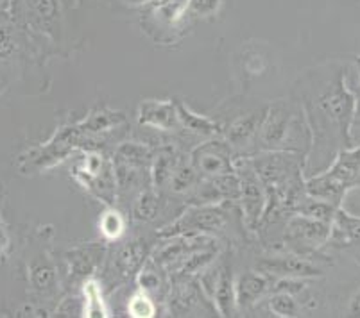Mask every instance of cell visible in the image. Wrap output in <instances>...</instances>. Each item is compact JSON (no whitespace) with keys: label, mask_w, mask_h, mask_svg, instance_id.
I'll use <instances>...</instances> for the list:
<instances>
[{"label":"cell","mask_w":360,"mask_h":318,"mask_svg":"<svg viewBox=\"0 0 360 318\" xmlns=\"http://www.w3.org/2000/svg\"><path fill=\"white\" fill-rule=\"evenodd\" d=\"M84 136L86 134L81 129L79 124L61 127V129L56 131L54 136L47 143H44L41 147H36V149L29 150V154L22 156L20 168L25 173L32 172V170L51 168L56 163L63 161L65 157L70 156L81 145Z\"/></svg>","instance_id":"6da1fadb"},{"label":"cell","mask_w":360,"mask_h":318,"mask_svg":"<svg viewBox=\"0 0 360 318\" xmlns=\"http://www.w3.org/2000/svg\"><path fill=\"white\" fill-rule=\"evenodd\" d=\"M319 107L335 124L340 140L345 142V145L352 147V124L355 120V97L346 88L342 75H339L333 81V86L328 91L321 95Z\"/></svg>","instance_id":"7a4b0ae2"},{"label":"cell","mask_w":360,"mask_h":318,"mask_svg":"<svg viewBox=\"0 0 360 318\" xmlns=\"http://www.w3.org/2000/svg\"><path fill=\"white\" fill-rule=\"evenodd\" d=\"M226 218L221 209L214 206H195L179 215L169 227L162 231L163 238H176V236H194L202 232L217 231L224 225Z\"/></svg>","instance_id":"3957f363"},{"label":"cell","mask_w":360,"mask_h":318,"mask_svg":"<svg viewBox=\"0 0 360 318\" xmlns=\"http://www.w3.org/2000/svg\"><path fill=\"white\" fill-rule=\"evenodd\" d=\"M330 232H332V224L314 220L297 213L287 222V241L300 254H312L319 251L323 245L328 244Z\"/></svg>","instance_id":"277c9868"},{"label":"cell","mask_w":360,"mask_h":318,"mask_svg":"<svg viewBox=\"0 0 360 318\" xmlns=\"http://www.w3.org/2000/svg\"><path fill=\"white\" fill-rule=\"evenodd\" d=\"M264 274L267 275H280V277H292V279H310V277H321L323 270L310 263L303 256H273L265 258L258 263Z\"/></svg>","instance_id":"5b68a950"},{"label":"cell","mask_w":360,"mask_h":318,"mask_svg":"<svg viewBox=\"0 0 360 318\" xmlns=\"http://www.w3.org/2000/svg\"><path fill=\"white\" fill-rule=\"evenodd\" d=\"M238 179H240L238 199L242 202L245 218H248L250 224H257L260 220V216L264 215V206L265 201H267L264 185H262L260 177L257 175L253 166L248 165V163L244 165V170L238 172Z\"/></svg>","instance_id":"8992f818"},{"label":"cell","mask_w":360,"mask_h":318,"mask_svg":"<svg viewBox=\"0 0 360 318\" xmlns=\"http://www.w3.org/2000/svg\"><path fill=\"white\" fill-rule=\"evenodd\" d=\"M192 165L195 166L199 173L206 175L208 179L235 172L230 152H228L224 143L219 142H208L199 145L192 152Z\"/></svg>","instance_id":"52a82bcc"},{"label":"cell","mask_w":360,"mask_h":318,"mask_svg":"<svg viewBox=\"0 0 360 318\" xmlns=\"http://www.w3.org/2000/svg\"><path fill=\"white\" fill-rule=\"evenodd\" d=\"M328 244L353 252L356 258H360V216L352 215L340 206L332 222Z\"/></svg>","instance_id":"ba28073f"},{"label":"cell","mask_w":360,"mask_h":318,"mask_svg":"<svg viewBox=\"0 0 360 318\" xmlns=\"http://www.w3.org/2000/svg\"><path fill=\"white\" fill-rule=\"evenodd\" d=\"M328 179L337 183L339 186L353 190L360 185V147H345L337 154L335 161L328 170H325Z\"/></svg>","instance_id":"9c48e42d"},{"label":"cell","mask_w":360,"mask_h":318,"mask_svg":"<svg viewBox=\"0 0 360 318\" xmlns=\"http://www.w3.org/2000/svg\"><path fill=\"white\" fill-rule=\"evenodd\" d=\"M140 126L160 131H172L179 126L176 102L172 100H143L139 106Z\"/></svg>","instance_id":"30bf717a"},{"label":"cell","mask_w":360,"mask_h":318,"mask_svg":"<svg viewBox=\"0 0 360 318\" xmlns=\"http://www.w3.org/2000/svg\"><path fill=\"white\" fill-rule=\"evenodd\" d=\"M292 129V117L283 106L271 107L269 114H265L260 126V138L265 145L280 147L289 138Z\"/></svg>","instance_id":"8fae6325"},{"label":"cell","mask_w":360,"mask_h":318,"mask_svg":"<svg viewBox=\"0 0 360 318\" xmlns=\"http://www.w3.org/2000/svg\"><path fill=\"white\" fill-rule=\"evenodd\" d=\"M269 290V279L264 272H245L235 283L237 307H251Z\"/></svg>","instance_id":"7c38bea8"},{"label":"cell","mask_w":360,"mask_h":318,"mask_svg":"<svg viewBox=\"0 0 360 318\" xmlns=\"http://www.w3.org/2000/svg\"><path fill=\"white\" fill-rule=\"evenodd\" d=\"M149 256V245L142 240L129 241L119 251L115 258V268L122 277H133L139 274Z\"/></svg>","instance_id":"4fadbf2b"},{"label":"cell","mask_w":360,"mask_h":318,"mask_svg":"<svg viewBox=\"0 0 360 318\" xmlns=\"http://www.w3.org/2000/svg\"><path fill=\"white\" fill-rule=\"evenodd\" d=\"M101 254H103V251L99 247H96V245H90V247L84 249H75V251L68 252V274H70L72 279H88L96 272Z\"/></svg>","instance_id":"5bb4252c"},{"label":"cell","mask_w":360,"mask_h":318,"mask_svg":"<svg viewBox=\"0 0 360 318\" xmlns=\"http://www.w3.org/2000/svg\"><path fill=\"white\" fill-rule=\"evenodd\" d=\"M124 122H126V114L122 111L110 110V107H97V110L90 111V114L84 118L83 122H79V126L84 131V134L90 136V134H101L115 129Z\"/></svg>","instance_id":"9a60e30c"},{"label":"cell","mask_w":360,"mask_h":318,"mask_svg":"<svg viewBox=\"0 0 360 318\" xmlns=\"http://www.w3.org/2000/svg\"><path fill=\"white\" fill-rule=\"evenodd\" d=\"M214 303L221 317H233L237 311V303H235V283L228 268H222L217 275L214 288Z\"/></svg>","instance_id":"2e32d148"},{"label":"cell","mask_w":360,"mask_h":318,"mask_svg":"<svg viewBox=\"0 0 360 318\" xmlns=\"http://www.w3.org/2000/svg\"><path fill=\"white\" fill-rule=\"evenodd\" d=\"M176 111H178V120L185 129H188L191 133L202 134V136H221L222 129L219 124H215L214 120H210L208 117H202V114L194 113L188 106H185L183 102H176Z\"/></svg>","instance_id":"e0dca14e"},{"label":"cell","mask_w":360,"mask_h":318,"mask_svg":"<svg viewBox=\"0 0 360 318\" xmlns=\"http://www.w3.org/2000/svg\"><path fill=\"white\" fill-rule=\"evenodd\" d=\"M337 206L332 204L328 201H323V199H316V197H310V195H303L300 201L296 202L294 206V211L297 215H303V216H309V218H314V220H321V222H326V224H332L333 218H335V213H337Z\"/></svg>","instance_id":"ac0fdd59"},{"label":"cell","mask_w":360,"mask_h":318,"mask_svg":"<svg viewBox=\"0 0 360 318\" xmlns=\"http://www.w3.org/2000/svg\"><path fill=\"white\" fill-rule=\"evenodd\" d=\"M262 120H264V114L260 113H250L248 117L235 120L230 126V129H228V133H226L228 142L237 147L245 145L260 131Z\"/></svg>","instance_id":"d6986e66"},{"label":"cell","mask_w":360,"mask_h":318,"mask_svg":"<svg viewBox=\"0 0 360 318\" xmlns=\"http://www.w3.org/2000/svg\"><path fill=\"white\" fill-rule=\"evenodd\" d=\"M176 165H178V157H176L172 149H163L160 150L156 156H153V161H150L153 185H155L156 188H163V186L169 185L170 175L174 172Z\"/></svg>","instance_id":"ffe728a7"},{"label":"cell","mask_w":360,"mask_h":318,"mask_svg":"<svg viewBox=\"0 0 360 318\" xmlns=\"http://www.w3.org/2000/svg\"><path fill=\"white\" fill-rule=\"evenodd\" d=\"M29 283L40 293L54 290L56 286V270L47 260H34L29 267Z\"/></svg>","instance_id":"44dd1931"},{"label":"cell","mask_w":360,"mask_h":318,"mask_svg":"<svg viewBox=\"0 0 360 318\" xmlns=\"http://www.w3.org/2000/svg\"><path fill=\"white\" fill-rule=\"evenodd\" d=\"M115 159L117 161H122L127 163V165L142 168V166L149 165V163L153 161V150L147 145H143V143L127 142L117 147Z\"/></svg>","instance_id":"7402d4cb"},{"label":"cell","mask_w":360,"mask_h":318,"mask_svg":"<svg viewBox=\"0 0 360 318\" xmlns=\"http://www.w3.org/2000/svg\"><path fill=\"white\" fill-rule=\"evenodd\" d=\"M83 317H108L103 303V291L97 281L86 279L83 288Z\"/></svg>","instance_id":"603a6c76"},{"label":"cell","mask_w":360,"mask_h":318,"mask_svg":"<svg viewBox=\"0 0 360 318\" xmlns=\"http://www.w3.org/2000/svg\"><path fill=\"white\" fill-rule=\"evenodd\" d=\"M198 173L199 172L195 170V166L192 165V161L191 163L178 161L174 172H172V175H170V181H169L170 190L176 193L191 192V190L195 186V183H198Z\"/></svg>","instance_id":"cb8c5ba5"},{"label":"cell","mask_w":360,"mask_h":318,"mask_svg":"<svg viewBox=\"0 0 360 318\" xmlns=\"http://www.w3.org/2000/svg\"><path fill=\"white\" fill-rule=\"evenodd\" d=\"M188 4L191 0H158L155 6V15L165 24L176 25L188 13Z\"/></svg>","instance_id":"d4e9b609"},{"label":"cell","mask_w":360,"mask_h":318,"mask_svg":"<svg viewBox=\"0 0 360 318\" xmlns=\"http://www.w3.org/2000/svg\"><path fill=\"white\" fill-rule=\"evenodd\" d=\"M99 229L101 234L106 238L108 241L119 240L120 236L126 231V220H124L122 213L117 211V209L110 208L101 215L99 218Z\"/></svg>","instance_id":"484cf974"},{"label":"cell","mask_w":360,"mask_h":318,"mask_svg":"<svg viewBox=\"0 0 360 318\" xmlns=\"http://www.w3.org/2000/svg\"><path fill=\"white\" fill-rule=\"evenodd\" d=\"M160 211V197L155 192H142L133 204V216L139 222H153Z\"/></svg>","instance_id":"4316f807"},{"label":"cell","mask_w":360,"mask_h":318,"mask_svg":"<svg viewBox=\"0 0 360 318\" xmlns=\"http://www.w3.org/2000/svg\"><path fill=\"white\" fill-rule=\"evenodd\" d=\"M269 310L271 313H274L276 317L281 318H292L300 317L301 310L300 304L296 303L290 293H285V291H274L269 299Z\"/></svg>","instance_id":"83f0119b"},{"label":"cell","mask_w":360,"mask_h":318,"mask_svg":"<svg viewBox=\"0 0 360 318\" xmlns=\"http://www.w3.org/2000/svg\"><path fill=\"white\" fill-rule=\"evenodd\" d=\"M27 8L31 11L32 18L40 25L52 24L58 18V2L56 0H27Z\"/></svg>","instance_id":"f1b7e54d"},{"label":"cell","mask_w":360,"mask_h":318,"mask_svg":"<svg viewBox=\"0 0 360 318\" xmlns=\"http://www.w3.org/2000/svg\"><path fill=\"white\" fill-rule=\"evenodd\" d=\"M127 313L133 318H153L156 314V304L146 291H139L127 303Z\"/></svg>","instance_id":"f546056e"},{"label":"cell","mask_w":360,"mask_h":318,"mask_svg":"<svg viewBox=\"0 0 360 318\" xmlns=\"http://www.w3.org/2000/svg\"><path fill=\"white\" fill-rule=\"evenodd\" d=\"M198 303V295L194 293L192 288H181L174 293V297L170 299V311L176 317H183V314L191 313L192 307Z\"/></svg>","instance_id":"4dcf8cb0"},{"label":"cell","mask_w":360,"mask_h":318,"mask_svg":"<svg viewBox=\"0 0 360 318\" xmlns=\"http://www.w3.org/2000/svg\"><path fill=\"white\" fill-rule=\"evenodd\" d=\"M221 6L222 0H191L188 13H192L195 16H201V18H206V16L217 15Z\"/></svg>","instance_id":"1f68e13d"},{"label":"cell","mask_w":360,"mask_h":318,"mask_svg":"<svg viewBox=\"0 0 360 318\" xmlns=\"http://www.w3.org/2000/svg\"><path fill=\"white\" fill-rule=\"evenodd\" d=\"M16 52V34L8 25H0V59H9Z\"/></svg>","instance_id":"d6a6232c"},{"label":"cell","mask_w":360,"mask_h":318,"mask_svg":"<svg viewBox=\"0 0 360 318\" xmlns=\"http://www.w3.org/2000/svg\"><path fill=\"white\" fill-rule=\"evenodd\" d=\"M136 281H139L140 290L149 293V291H156L160 288V277L155 270H149V268L142 267L136 275Z\"/></svg>","instance_id":"836d02e7"},{"label":"cell","mask_w":360,"mask_h":318,"mask_svg":"<svg viewBox=\"0 0 360 318\" xmlns=\"http://www.w3.org/2000/svg\"><path fill=\"white\" fill-rule=\"evenodd\" d=\"M305 290V283L301 279H292V277H281L276 284H274L273 291H285V293H300Z\"/></svg>","instance_id":"e575fe53"},{"label":"cell","mask_w":360,"mask_h":318,"mask_svg":"<svg viewBox=\"0 0 360 318\" xmlns=\"http://www.w3.org/2000/svg\"><path fill=\"white\" fill-rule=\"evenodd\" d=\"M60 317H83V303L79 299H67L58 307Z\"/></svg>","instance_id":"d590c367"},{"label":"cell","mask_w":360,"mask_h":318,"mask_svg":"<svg viewBox=\"0 0 360 318\" xmlns=\"http://www.w3.org/2000/svg\"><path fill=\"white\" fill-rule=\"evenodd\" d=\"M348 317L360 318V290L356 291V293L352 297V300H349Z\"/></svg>","instance_id":"8d00e7d4"},{"label":"cell","mask_w":360,"mask_h":318,"mask_svg":"<svg viewBox=\"0 0 360 318\" xmlns=\"http://www.w3.org/2000/svg\"><path fill=\"white\" fill-rule=\"evenodd\" d=\"M8 247H9V236L8 232H6V229L0 225V254H4Z\"/></svg>","instance_id":"74e56055"},{"label":"cell","mask_w":360,"mask_h":318,"mask_svg":"<svg viewBox=\"0 0 360 318\" xmlns=\"http://www.w3.org/2000/svg\"><path fill=\"white\" fill-rule=\"evenodd\" d=\"M120 2L129 6V8H142V6L150 4V2H155V0H120Z\"/></svg>","instance_id":"f35d334b"},{"label":"cell","mask_w":360,"mask_h":318,"mask_svg":"<svg viewBox=\"0 0 360 318\" xmlns=\"http://www.w3.org/2000/svg\"><path fill=\"white\" fill-rule=\"evenodd\" d=\"M13 8V0H0V13H6L8 15Z\"/></svg>","instance_id":"ab89813d"},{"label":"cell","mask_w":360,"mask_h":318,"mask_svg":"<svg viewBox=\"0 0 360 318\" xmlns=\"http://www.w3.org/2000/svg\"><path fill=\"white\" fill-rule=\"evenodd\" d=\"M355 118L360 120V95L355 98Z\"/></svg>","instance_id":"60d3db41"}]
</instances>
